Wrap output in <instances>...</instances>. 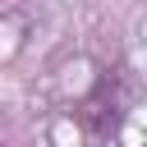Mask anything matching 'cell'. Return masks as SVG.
Masks as SVG:
<instances>
[{
	"mask_svg": "<svg viewBox=\"0 0 147 147\" xmlns=\"http://www.w3.org/2000/svg\"><path fill=\"white\" fill-rule=\"evenodd\" d=\"M0 147H5V142H0Z\"/></svg>",
	"mask_w": 147,
	"mask_h": 147,
	"instance_id": "obj_2",
	"label": "cell"
},
{
	"mask_svg": "<svg viewBox=\"0 0 147 147\" xmlns=\"http://www.w3.org/2000/svg\"><path fill=\"white\" fill-rule=\"evenodd\" d=\"M124 115H129V78H124L119 64H106L92 78L87 96L78 101V119H83V129L96 142H110L124 129Z\"/></svg>",
	"mask_w": 147,
	"mask_h": 147,
	"instance_id": "obj_1",
	"label": "cell"
}]
</instances>
